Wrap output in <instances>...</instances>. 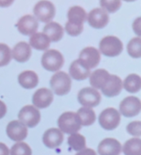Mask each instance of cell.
<instances>
[{"instance_id": "obj_1", "label": "cell", "mask_w": 141, "mask_h": 155, "mask_svg": "<svg viewBox=\"0 0 141 155\" xmlns=\"http://www.w3.org/2000/svg\"><path fill=\"white\" fill-rule=\"evenodd\" d=\"M68 21L65 24L66 32L72 37L79 36L84 30V22L87 18L85 10L79 6L72 7L67 13Z\"/></svg>"}, {"instance_id": "obj_2", "label": "cell", "mask_w": 141, "mask_h": 155, "mask_svg": "<svg viewBox=\"0 0 141 155\" xmlns=\"http://www.w3.org/2000/svg\"><path fill=\"white\" fill-rule=\"evenodd\" d=\"M58 126L59 130L62 133L70 135L77 133L82 128L79 117L75 112L73 111H67L62 113L58 119Z\"/></svg>"}, {"instance_id": "obj_3", "label": "cell", "mask_w": 141, "mask_h": 155, "mask_svg": "<svg viewBox=\"0 0 141 155\" xmlns=\"http://www.w3.org/2000/svg\"><path fill=\"white\" fill-rule=\"evenodd\" d=\"M50 88L52 91L58 96H64L68 94L72 87V80L69 74L64 71H57L51 77Z\"/></svg>"}, {"instance_id": "obj_4", "label": "cell", "mask_w": 141, "mask_h": 155, "mask_svg": "<svg viewBox=\"0 0 141 155\" xmlns=\"http://www.w3.org/2000/svg\"><path fill=\"white\" fill-rule=\"evenodd\" d=\"M99 49L105 57H116L123 51V43L115 36H106L100 41Z\"/></svg>"}, {"instance_id": "obj_5", "label": "cell", "mask_w": 141, "mask_h": 155, "mask_svg": "<svg viewBox=\"0 0 141 155\" xmlns=\"http://www.w3.org/2000/svg\"><path fill=\"white\" fill-rule=\"evenodd\" d=\"M64 58L62 54L56 49H49L44 52L41 58V65L48 71H58L63 66Z\"/></svg>"}, {"instance_id": "obj_6", "label": "cell", "mask_w": 141, "mask_h": 155, "mask_svg": "<svg viewBox=\"0 0 141 155\" xmlns=\"http://www.w3.org/2000/svg\"><path fill=\"white\" fill-rule=\"evenodd\" d=\"M98 121L103 129L106 130H113L119 126L121 116L119 111L115 108H107L101 112Z\"/></svg>"}, {"instance_id": "obj_7", "label": "cell", "mask_w": 141, "mask_h": 155, "mask_svg": "<svg viewBox=\"0 0 141 155\" xmlns=\"http://www.w3.org/2000/svg\"><path fill=\"white\" fill-rule=\"evenodd\" d=\"M33 12L36 19H39L43 23H50L55 17L56 10L54 5L50 1L40 0L35 5Z\"/></svg>"}, {"instance_id": "obj_8", "label": "cell", "mask_w": 141, "mask_h": 155, "mask_svg": "<svg viewBox=\"0 0 141 155\" xmlns=\"http://www.w3.org/2000/svg\"><path fill=\"white\" fill-rule=\"evenodd\" d=\"M19 120L26 127L34 128L40 121V112L33 105L24 106L19 112Z\"/></svg>"}, {"instance_id": "obj_9", "label": "cell", "mask_w": 141, "mask_h": 155, "mask_svg": "<svg viewBox=\"0 0 141 155\" xmlns=\"http://www.w3.org/2000/svg\"><path fill=\"white\" fill-rule=\"evenodd\" d=\"M141 110V101L135 96L125 98L119 105V113L126 118H132L139 114Z\"/></svg>"}, {"instance_id": "obj_10", "label": "cell", "mask_w": 141, "mask_h": 155, "mask_svg": "<svg viewBox=\"0 0 141 155\" xmlns=\"http://www.w3.org/2000/svg\"><path fill=\"white\" fill-rule=\"evenodd\" d=\"M78 101L83 107L92 109L99 105L101 95L97 90L93 88H84L78 93Z\"/></svg>"}, {"instance_id": "obj_11", "label": "cell", "mask_w": 141, "mask_h": 155, "mask_svg": "<svg viewBox=\"0 0 141 155\" xmlns=\"http://www.w3.org/2000/svg\"><path fill=\"white\" fill-rule=\"evenodd\" d=\"M100 59V52L94 47H87L80 52L79 60L88 69H92L97 67Z\"/></svg>"}, {"instance_id": "obj_12", "label": "cell", "mask_w": 141, "mask_h": 155, "mask_svg": "<svg viewBox=\"0 0 141 155\" xmlns=\"http://www.w3.org/2000/svg\"><path fill=\"white\" fill-rule=\"evenodd\" d=\"M87 21L90 27L101 29L106 27V25L109 22V16L107 12H105L102 8H94L87 16Z\"/></svg>"}, {"instance_id": "obj_13", "label": "cell", "mask_w": 141, "mask_h": 155, "mask_svg": "<svg viewBox=\"0 0 141 155\" xmlns=\"http://www.w3.org/2000/svg\"><path fill=\"white\" fill-rule=\"evenodd\" d=\"M7 134L14 141H22L28 136V128L19 120H12L7 126Z\"/></svg>"}, {"instance_id": "obj_14", "label": "cell", "mask_w": 141, "mask_h": 155, "mask_svg": "<svg viewBox=\"0 0 141 155\" xmlns=\"http://www.w3.org/2000/svg\"><path fill=\"white\" fill-rule=\"evenodd\" d=\"M17 28L19 33L25 36H31L36 33L39 28V22L34 16L25 15L19 18L17 23Z\"/></svg>"}, {"instance_id": "obj_15", "label": "cell", "mask_w": 141, "mask_h": 155, "mask_svg": "<svg viewBox=\"0 0 141 155\" xmlns=\"http://www.w3.org/2000/svg\"><path fill=\"white\" fill-rule=\"evenodd\" d=\"M53 101V93L50 90L46 88L39 89L32 97L33 106L37 109H45L49 107Z\"/></svg>"}, {"instance_id": "obj_16", "label": "cell", "mask_w": 141, "mask_h": 155, "mask_svg": "<svg viewBox=\"0 0 141 155\" xmlns=\"http://www.w3.org/2000/svg\"><path fill=\"white\" fill-rule=\"evenodd\" d=\"M123 89V82L119 77L115 75H110L105 85L101 89L102 93L107 98H113L118 96Z\"/></svg>"}, {"instance_id": "obj_17", "label": "cell", "mask_w": 141, "mask_h": 155, "mask_svg": "<svg viewBox=\"0 0 141 155\" xmlns=\"http://www.w3.org/2000/svg\"><path fill=\"white\" fill-rule=\"evenodd\" d=\"M121 150V143L113 138H106L103 140L98 145L99 155H119Z\"/></svg>"}, {"instance_id": "obj_18", "label": "cell", "mask_w": 141, "mask_h": 155, "mask_svg": "<svg viewBox=\"0 0 141 155\" xmlns=\"http://www.w3.org/2000/svg\"><path fill=\"white\" fill-rule=\"evenodd\" d=\"M43 143L49 149H55L60 146L63 141V133L56 128L47 130L43 134Z\"/></svg>"}, {"instance_id": "obj_19", "label": "cell", "mask_w": 141, "mask_h": 155, "mask_svg": "<svg viewBox=\"0 0 141 155\" xmlns=\"http://www.w3.org/2000/svg\"><path fill=\"white\" fill-rule=\"evenodd\" d=\"M31 48L30 46L24 42H19L17 45H15V47L13 48L12 51H11V56L12 58L19 63H24L27 62L30 57H31Z\"/></svg>"}, {"instance_id": "obj_20", "label": "cell", "mask_w": 141, "mask_h": 155, "mask_svg": "<svg viewBox=\"0 0 141 155\" xmlns=\"http://www.w3.org/2000/svg\"><path fill=\"white\" fill-rule=\"evenodd\" d=\"M90 74H91L90 69L85 68L79 59L74 60L70 64L69 68V76L78 81L86 80L90 76Z\"/></svg>"}, {"instance_id": "obj_21", "label": "cell", "mask_w": 141, "mask_h": 155, "mask_svg": "<svg viewBox=\"0 0 141 155\" xmlns=\"http://www.w3.org/2000/svg\"><path fill=\"white\" fill-rule=\"evenodd\" d=\"M90 85L95 90H101L107 82L110 74L107 70L99 68L90 74Z\"/></svg>"}, {"instance_id": "obj_22", "label": "cell", "mask_w": 141, "mask_h": 155, "mask_svg": "<svg viewBox=\"0 0 141 155\" xmlns=\"http://www.w3.org/2000/svg\"><path fill=\"white\" fill-rule=\"evenodd\" d=\"M18 80L20 86L26 90L34 89L39 84V77L36 72L32 70H26L21 72L19 75Z\"/></svg>"}, {"instance_id": "obj_23", "label": "cell", "mask_w": 141, "mask_h": 155, "mask_svg": "<svg viewBox=\"0 0 141 155\" xmlns=\"http://www.w3.org/2000/svg\"><path fill=\"white\" fill-rule=\"evenodd\" d=\"M63 28L57 22H50L43 28V34H45L49 39L52 42L60 41L63 37Z\"/></svg>"}, {"instance_id": "obj_24", "label": "cell", "mask_w": 141, "mask_h": 155, "mask_svg": "<svg viewBox=\"0 0 141 155\" xmlns=\"http://www.w3.org/2000/svg\"><path fill=\"white\" fill-rule=\"evenodd\" d=\"M50 40L43 33H34L29 38V46L37 50H47L50 47Z\"/></svg>"}, {"instance_id": "obj_25", "label": "cell", "mask_w": 141, "mask_h": 155, "mask_svg": "<svg viewBox=\"0 0 141 155\" xmlns=\"http://www.w3.org/2000/svg\"><path fill=\"white\" fill-rule=\"evenodd\" d=\"M123 88L129 93H136L141 89V78L137 74H129L123 82Z\"/></svg>"}, {"instance_id": "obj_26", "label": "cell", "mask_w": 141, "mask_h": 155, "mask_svg": "<svg viewBox=\"0 0 141 155\" xmlns=\"http://www.w3.org/2000/svg\"><path fill=\"white\" fill-rule=\"evenodd\" d=\"M77 116L79 117V120L81 121L82 126H90L93 125L96 120L95 112L91 108L82 107L78 110L76 112Z\"/></svg>"}, {"instance_id": "obj_27", "label": "cell", "mask_w": 141, "mask_h": 155, "mask_svg": "<svg viewBox=\"0 0 141 155\" xmlns=\"http://www.w3.org/2000/svg\"><path fill=\"white\" fill-rule=\"evenodd\" d=\"M125 155H141V140L132 138L126 140L122 147Z\"/></svg>"}, {"instance_id": "obj_28", "label": "cell", "mask_w": 141, "mask_h": 155, "mask_svg": "<svg viewBox=\"0 0 141 155\" xmlns=\"http://www.w3.org/2000/svg\"><path fill=\"white\" fill-rule=\"evenodd\" d=\"M68 144L72 150L80 151V150L85 149L86 140H85V138L84 135H82L80 133H74L68 138Z\"/></svg>"}, {"instance_id": "obj_29", "label": "cell", "mask_w": 141, "mask_h": 155, "mask_svg": "<svg viewBox=\"0 0 141 155\" xmlns=\"http://www.w3.org/2000/svg\"><path fill=\"white\" fill-rule=\"evenodd\" d=\"M127 53L133 58L141 57V38L139 37L132 38L127 44Z\"/></svg>"}, {"instance_id": "obj_30", "label": "cell", "mask_w": 141, "mask_h": 155, "mask_svg": "<svg viewBox=\"0 0 141 155\" xmlns=\"http://www.w3.org/2000/svg\"><path fill=\"white\" fill-rule=\"evenodd\" d=\"M10 155H32V150L27 143L19 141L12 146Z\"/></svg>"}, {"instance_id": "obj_31", "label": "cell", "mask_w": 141, "mask_h": 155, "mask_svg": "<svg viewBox=\"0 0 141 155\" xmlns=\"http://www.w3.org/2000/svg\"><path fill=\"white\" fill-rule=\"evenodd\" d=\"M11 49L4 43H0V67H5L11 61Z\"/></svg>"}, {"instance_id": "obj_32", "label": "cell", "mask_w": 141, "mask_h": 155, "mask_svg": "<svg viewBox=\"0 0 141 155\" xmlns=\"http://www.w3.org/2000/svg\"><path fill=\"white\" fill-rule=\"evenodd\" d=\"M100 5L105 12L115 13L121 7V0H100Z\"/></svg>"}, {"instance_id": "obj_33", "label": "cell", "mask_w": 141, "mask_h": 155, "mask_svg": "<svg viewBox=\"0 0 141 155\" xmlns=\"http://www.w3.org/2000/svg\"><path fill=\"white\" fill-rule=\"evenodd\" d=\"M126 131L134 136V137H140L141 136V122L140 121H132L126 126Z\"/></svg>"}, {"instance_id": "obj_34", "label": "cell", "mask_w": 141, "mask_h": 155, "mask_svg": "<svg viewBox=\"0 0 141 155\" xmlns=\"http://www.w3.org/2000/svg\"><path fill=\"white\" fill-rule=\"evenodd\" d=\"M75 155H97V154H96V152L93 149L85 148V149L78 151Z\"/></svg>"}, {"instance_id": "obj_35", "label": "cell", "mask_w": 141, "mask_h": 155, "mask_svg": "<svg viewBox=\"0 0 141 155\" xmlns=\"http://www.w3.org/2000/svg\"><path fill=\"white\" fill-rule=\"evenodd\" d=\"M0 155H10L9 149L5 143L0 142Z\"/></svg>"}, {"instance_id": "obj_36", "label": "cell", "mask_w": 141, "mask_h": 155, "mask_svg": "<svg viewBox=\"0 0 141 155\" xmlns=\"http://www.w3.org/2000/svg\"><path fill=\"white\" fill-rule=\"evenodd\" d=\"M140 18H136V20L134 22V24H133V29H134V31L136 32V34L139 37L141 34H140Z\"/></svg>"}, {"instance_id": "obj_37", "label": "cell", "mask_w": 141, "mask_h": 155, "mask_svg": "<svg viewBox=\"0 0 141 155\" xmlns=\"http://www.w3.org/2000/svg\"><path fill=\"white\" fill-rule=\"evenodd\" d=\"M6 113H7V106L2 101H0V119L4 118Z\"/></svg>"}, {"instance_id": "obj_38", "label": "cell", "mask_w": 141, "mask_h": 155, "mask_svg": "<svg viewBox=\"0 0 141 155\" xmlns=\"http://www.w3.org/2000/svg\"><path fill=\"white\" fill-rule=\"evenodd\" d=\"M15 0H0V8H8L10 7Z\"/></svg>"}, {"instance_id": "obj_39", "label": "cell", "mask_w": 141, "mask_h": 155, "mask_svg": "<svg viewBox=\"0 0 141 155\" xmlns=\"http://www.w3.org/2000/svg\"><path fill=\"white\" fill-rule=\"evenodd\" d=\"M124 1H126V2H134V1H136V0H124Z\"/></svg>"}]
</instances>
